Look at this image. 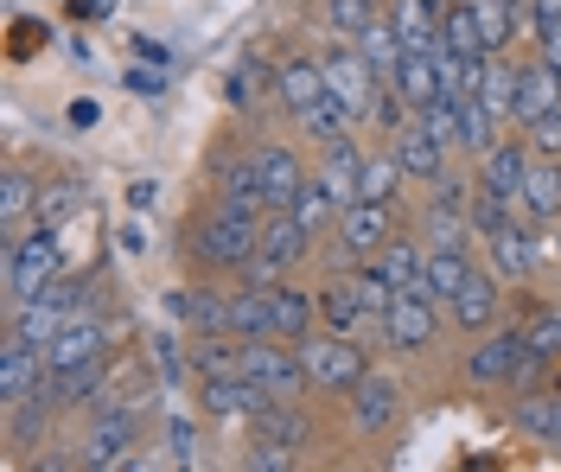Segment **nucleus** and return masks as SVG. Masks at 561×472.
I'll list each match as a JSON object with an SVG mask.
<instances>
[{
	"instance_id": "nucleus-28",
	"label": "nucleus",
	"mask_w": 561,
	"mask_h": 472,
	"mask_svg": "<svg viewBox=\"0 0 561 472\" xmlns=\"http://www.w3.org/2000/svg\"><path fill=\"white\" fill-rule=\"evenodd\" d=\"M268 96H275V71H268L255 51H249V58H237V65H230V77H224V103H230V110H262Z\"/></svg>"
},
{
	"instance_id": "nucleus-13",
	"label": "nucleus",
	"mask_w": 561,
	"mask_h": 472,
	"mask_svg": "<svg viewBox=\"0 0 561 472\" xmlns=\"http://www.w3.org/2000/svg\"><path fill=\"white\" fill-rule=\"evenodd\" d=\"M268 390L262 383H249L243 370H230V377H198V408H205L210 422H249L255 408H268Z\"/></svg>"
},
{
	"instance_id": "nucleus-15",
	"label": "nucleus",
	"mask_w": 561,
	"mask_h": 472,
	"mask_svg": "<svg viewBox=\"0 0 561 472\" xmlns=\"http://www.w3.org/2000/svg\"><path fill=\"white\" fill-rule=\"evenodd\" d=\"M389 153L402 160V173H409V180L434 185L440 173H447V153H454V147H440L434 135H427V122H421V115H409V122L389 135Z\"/></svg>"
},
{
	"instance_id": "nucleus-39",
	"label": "nucleus",
	"mask_w": 561,
	"mask_h": 472,
	"mask_svg": "<svg viewBox=\"0 0 561 472\" xmlns=\"http://www.w3.org/2000/svg\"><path fill=\"white\" fill-rule=\"evenodd\" d=\"M409 180V173H402V160H396V153H364V173H357V198H377V205H389V198H396V185Z\"/></svg>"
},
{
	"instance_id": "nucleus-25",
	"label": "nucleus",
	"mask_w": 561,
	"mask_h": 472,
	"mask_svg": "<svg viewBox=\"0 0 561 472\" xmlns=\"http://www.w3.org/2000/svg\"><path fill=\"white\" fill-rule=\"evenodd\" d=\"M549 110H561V71H549V65L536 58V65L517 71V115H511V122L529 128V122H542Z\"/></svg>"
},
{
	"instance_id": "nucleus-18",
	"label": "nucleus",
	"mask_w": 561,
	"mask_h": 472,
	"mask_svg": "<svg viewBox=\"0 0 561 472\" xmlns=\"http://www.w3.org/2000/svg\"><path fill=\"white\" fill-rule=\"evenodd\" d=\"M275 96L287 115H307L319 110L332 90H325V65L319 58H287V65H275Z\"/></svg>"
},
{
	"instance_id": "nucleus-17",
	"label": "nucleus",
	"mask_w": 561,
	"mask_h": 472,
	"mask_svg": "<svg viewBox=\"0 0 561 472\" xmlns=\"http://www.w3.org/2000/svg\"><path fill=\"white\" fill-rule=\"evenodd\" d=\"M517 218L524 223H561V160H529V173H524V185H517Z\"/></svg>"
},
{
	"instance_id": "nucleus-8",
	"label": "nucleus",
	"mask_w": 561,
	"mask_h": 472,
	"mask_svg": "<svg viewBox=\"0 0 561 472\" xmlns=\"http://www.w3.org/2000/svg\"><path fill=\"white\" fill-rule=\"evenodd\" d=\"M135 435H140V422H135V408L128 402H96V415H90V435H83V467H128L135 453Z\"/></svg>"
},
{
	"instance_id": "nucleus-5",
	"label": "nucleus",
	"mask_w": 561,
	"mask_h": 472,
	"mask_svg": "<svg viewBox=\"0 0 561 472\" xmlns=\"http://www.w3.org/2000/svg\"><path fill=\"white\" fill-rule=\"evenodd\" d=\"M300 358H307L313 390H325V396H351L357 377L370 370V364H364V345H357L351 332H313V338L300 345Z\"/></svg>"
},
{
	"instance_id": "nucleus-4",
	"label": "nucleus",
	"mask_w": 561,
	"mask_h": 472,
	"mask_svg": "<svg viewBox=\"0 0 561 472\" xmlns=\"http://www.w3.org/2000/svg\"><path fill=\"white\" fill-rule=\"evenodd\" d=\"M307 250H313V230L294 218V211H268V218H262V237H255V262H249L243 275L262 281V288H268V281H287V275L307 262Z\"/></svg>"
},
{
	"instance_id": "nucleus-3",
	"label": "nucleus",
	"mask_w": 561,
	"mask_h": 472,
	"mask_svg": "<svg viewBox=\"0 0 561 472\" xmlns=\"http://www.w3.org/2000/svg\"><path fill=\"white\" fill-rule=\"evenodd\" d=\"M0 268H7V293L13 300H33L58 281V230L51 223H38L33 237H7V250H0Z\"/></svg>"
},
{
	"instance_id": "nucleus-29",
	"label": "nucleus",
	"mask_w": 561,
	"mask_h": 472,
	"mask_svg": "<svg viewBox=\"0 0 561 472\" xmlns=\"http://www.w3.org/2000/svg\"><path fill=\"white\" fill-rule=\"evenodd\" d=\"M230 332H237V338H275L268 288H262V281H249V275H243V288H230Z\"/></svg>"
},
{
	"instance_id": "nucleus-55",
	"label": "nucleus",
	"mask_w": 561,
	"mask_h": 472,
	"mask_svg": "<svg viewBox=\"0 0 561 472\" xmlns=\"http://www.w3.org/2000/svg\"><path fill=\"white\" fill-rule=\"evenodd\" d=\"M556 255H561V223H556Z\"/></svg>"
},
{
	"instance_id": "nucleus-31",
	"label": "nucleus",
	"mask_w": 561,
	"mask_h": 472,
	"mask_svg": "<svg viewBox=\"0 0 561 472\" xmlns=\"http://www.w3.org/2000/svg\"><path fill=\"white\" fill-rule=\"evenodd\" d=\"M307 415H300V402H268V408H255L249 415V440H280V447H307Z\"/></svg>"
},
{
	"instance_id": "nucleus-54",
	"label": "nucleus",
	"mask_w": 561,
	"mask_h": 472,
	"mask_svg": "<svg viewBox=\"0 0 561 472\" xmlns=\"http://www.w3.org/2000/svg\"><path fill=\"white\" fill-rule=\"evenodd\" d=\"M549 447H556V453H561V428H556V440H549Z\"/></svg>"
},
{
	"instance_id": "nucleus-20",
	"label": "nucleus",
	"mask_w": 561,
	"mask_h": 472,
	"mask_svg": "<svg viewBox=\"0 0 561 472\" xmlns=\"http://www.w3.org/2000/svg\"><path fill=\"white\" fill-rule=\"evenodd\" d=\"M529 160H536V153H529V141H497L485 160H479V185H485V192H497V198L517 211V185H524Z\"/></svg>"
},
{
	"instance_id": "nucleus-21",
	"label": "nucleus",
	"mask_w": 561,
	"mask_h": 472,
	"mask_svg": "<svg viewBox=\"0 0 561 472\" xmlns=\"http://www.w3.org/2000/svg\"><path fill=\"white\" fill-rule=\"evenodd\" d=\"M389 83H396V96H402L415 115L427 110V103L447 96V83H440V58H434V51H402V65H396Z\"/></svg>"
},
{
	"instance_id": "nucleus-11",
	"label": "nucleus",
	"mask_w": 561,
	"mask_h": 472,
	"mask_svg": "<svg viewBox=\"0 0 561 472\" xmlns=\"http://www.w3.org/2000/svg\"><path fill=\"white\" fill-rule=\"evenodd\" d=\"M529 230H536V223H524L517 211H511L497 230L479 237V243H485V262L504 275V281H529V275H536V262H542V243H536Z\"/></svg>"
},
{
	"instance_id": "nucleus-51",
	"label": "nucleus",
	"mask_w": 561,
	"mask_h": 472,
	"mask_svg": "<svg viewBox=\"0 0 561 472\" xmlns=\"http://www.w3.org/2000/svg\"><path fill=\"white\" fill-rule=\"evenodd\" d=\"M153 205V185H128V211H147Z\"/></svg>"
},
{
	"instance_id": "nucleus-40",
	"label": "nucleus",
	"mask_w": 561,
	"mask_h": 472,
	"mask_svg": "<svg viewBox=\"0 0 561 472\" xmlns=\"http://www.w3.org/2000/svg\"><path fill=\"white\" fill-rule=\"evenodd\" d=\"M287 211H294V218H300V223L319 237V230H332V223H339V211H345V205H339V198H332L319 180H307V185H300V198H294Z\"/></svg>"
},
{
	"instance_id": "nucleus-24",
	"label": "nucleus",
	"mask_w": 561,
	"mask_h": 472,
	"mask_svg": "<svg viewBox=\"0 0 561 472\" xmlns=\"http://www.w3.org/2000/svg\"><path fill=\"white\" fill-rule=\"evenodd\" d=\"M472 268H479L472 243H434V250H427V293H434V300H454V293L472 281Z\"/></svg>"
},
{
	"instance_id": "nucleus-53",
	"label": "nucleus",
	"mask_w": 561,
	"mask_h": 472,
	"mask_svg": "<svg viewBox=\"0 0 561 472\" xmlns=\"http://www.w3.org/2000/svg\"><path fill=\"white\" fill-rule=\"evenodd\" d=\"M427 7H434V13H447V7H454V0H427Z\"/></svg>"
},
{
	"instance_id": "nucleus-10",
	"label": "nucleus",
	"mask_w": 561,
	"mask_h": 472,
	"mask_svg": "<svg viewBox=\"0 0 561 472\" xmlns=\"http://www.w3.org/2000/svg\"><path fill=\"white\" fill-rule=\"evenodd\" d=\"M396 422H402V383H396L389 370H364L357 390H351V428L364 440H377V435H389Z\"/></svg>"
},
{
	"instance_id": "nucleus-38",
	"label": "nucleus",
	"mask_w": 561,
	"mask_h": 472,
	"mask_svg": "<svg viewBox=\"0 0 561 472\" xmlns=\"http://www.w3.org/2000/svg\"><path fill=\"white\" fill-rule=\"evenodd\" d=\"M38 205H45V198H38L33 173H20V166H13V173L0 180V230L13 237V230H20V223H26V218L38 211Z\"/></svg>"
},
{
	"instance_id": "nucleus-19",
	"label": "nucleus",
	"mask_w": 561,
	"mask_h": 472,
	"mask_svg": "<svg viewBox=\"0 0 561 472\" xmlns=\"http://www.w3.org/2000/svg\"><path fill=\"white\" fill-rule=\"evenodd\" d=\"M268 313H275V338L307 345L319 326V293H300L294 281H268Z\"/></svg>"
},
{
	"instance_id": "nucleus-41",
	"label": "nucleus",
	"mask_w": 561,
	"mask_h": 472,
	"mask_svg": "<svg viewBox=\"0 0 561 472\" xmlns=\"http://www.w3.org/2000/svg\"><path fill=\"white\" fill-rule=\"evenodd\" d=\"M370 20H383L377 0H325V26H332L339 38H357Z\"/></svg>"
},
{
	"instance_id": "nucleus-22",
	"label": "nucleus",
	"mask_w": 561,
	"mask_h": 472,
	"mask_svg": "<svg viewBox=\"0 0 561 472\" xmlns=\"http://www.w3.org/2000/svg\"><path fill=\"white\" fill-rule=\"evenodd\" d=\"M357 173H364V147L351 141H332V147H319V173L313 180L339 198V205H357Z\"/></svg>"
},
{
	"instance_id": "nucleus-7",
	"label": "nucleus",
	"mask_w": 561,
	"mask_h": 472,
	"mask_svg": "<svg viewBox=\"0 0 561 472\" xmlns=\"http://www.w3.org/2000/svg\"><path fill=\"white\" fill-rule=\"evenodd\" d=\"M332 237H339V262H351V268H357V262H370V255L396 237V211H389V205H377V198H357V205H345V211H339Z\"/></svg>"
},
{
	"instance_id": "nucleus-45",
	"label": "nucleus",
	"mask_w": 561,
	"mask_h": 472,
	"mask_svg": "<svg viewBox=\"0 0 561 472\" xmlns=\"http://www.w3.org/2000/svg\"><path fill=\"white\" fill-rule=\"evenodd\" d=\"M421 122H427V135H434L440 147H454V153H459V103H454V96L427 103V110H421Z\"/></svg>"
},
{
	"instance_id": "nucleus-9",
	"label": "nucleus",
	"mask_w": 561,
	"mask_h": 472,
	"mask_svg": "<svg viewBox=\"0 0 561 472\" xmlns=\"http://www.w3.org/2000/svg\"><path fill=\"white\" fill-rule=\"evenodd\" d=\"M529 358V338L524 332H479V345L466 352V377L479 383V390H511L517 383V370Z\"/></svg>"
},
{
	"instance_id": "nucleus-26",
	"label": "nucleus",
	"mask_w": 561,
	"mask_h": 472,
	"mask_svg": "<svg viewBox=\"0 0 561 472\" xmlns=\"http://www.w3.org/2000/svg\"><path fill=\"white\" fill-rule=\"evenodd\" d=\"M511 422H517V435H529L536 447H549L561 428V396L556 383H542V390H524V396L511 402Z\"/></svg>"
},
{
	"instance_id": "nucleus-34",
	"label": "nucleus",
	"mask_w": 561,
	"mask_h": 472,
	"mask_svg": "<svg viewBox=\"0 0 561 472\" xmlns=\"http://www.w3.org/2000/svg\"><path fill=\"white\" fill-rule=\"evenodd\" d=\"M517 71H524V65H511L504 51H497V58H485V77H479V103H485L497 122H511V115H517Z\"/></svg>"
},
{
	"instance_id": "nucleus-46",
	"label": "nucleus",
	"mask_w": 561,
	"mask_h": 472,
	"mask_svg": "<svg viewBox=\"0 0 561 472\" xmlns=\"http://www.w3.org/2000/svg\"><path fill=\"white\" fill-rule=\"evenodd\" d=\"M524 141H529V153H542V160H561V110H549L542 122H529Z\"/></svg>"
},
{
	"instance_id": "nucleus-42",
	"label": "nucleus",
	"mask_w": 561,
	"mask_h": 472,
	"mask_svg": "<svg viewBox=\"0 0 561 472\" xmlns=\"http://www.w3.org/2000/svg\"><path fill=\"white\" fill-rule=\"evenodd\" d=\"M351 288L364 293L370 320H383V313H389V300H396V281H389V275L377 268V262H357V268H351Z\"/></svg>"
},
{
	"instance_id": "nucleus-6",
	"label": "nucleus",
	"mask_w": 561,
	"mask_h": 472,
	"mask_svg": "<svg viewBox=\"0 0 561 472\" xmlns=\"http://www.w3.org/2000/svg\"><path fill=\"white\" fill-rule=\"evenodd\" d=\"M243 377L262 383L275 402H300V390H313L307 358L287 352V338H243Z\"/></svg>"
},
{
	"instance_id": "nucleus-37",
	"label": "nucleus",
	"mask_w": 561,
	"mask_h": 472,
	"mask_svg": "<svg viewBox=\"0 0 561 472\" xmlns=\"http://www.w3.org/2000/svg\"><path fill=\"white\" fill-rule=\"evenodd\" d=\"M497 128H504V122H497V115H491L479 96H466V103H459V153L485 160L491 147H497Z\"/></svg>"
},
{
	"instance_id": "nucleus-49",
	"label": "nucleus",
	"mask_w": 561,
	"mask_h": 472,
	"mask_svg": "<svg viewBox=\"0 0 561 472\" xmlns=\"http://www.w3.org/2000/svg\"><path fill=\"white\" fill-rule=\"evenodd\" d=\"M128 90H140V96H160V90H167V77H160V71H128Z\"/></svg>"
},
{
	"instance_id": "nucleus-43",
	"label": "nucleus",
	"mask_w": 561,
	"mask_h": 472,
	"mask_svg": "<svg viewBox=\"0 0 561 472\" xmlns=\"http://www.w3.org/2000/svg\"><path fill=\"white\" fill-rule=\"evenodd\" d=\"M300 467V447H280V440H249L243 447V472H294Z\"/></svg>"
},
{
	"instance_id": "nucleus-1",
	"label": "nucleus",
	"mask_w": 561,
	"mask_h": 472,
	"mask_svg": "<svg viewBox=\"0 0 561 472\" xmlns=\"http://www.w3.org/2000/svg\"><path fill=\"white\" fill-rule=\"evenodd\" d=\"M255 237H262V218H237V211L210 205L205 218L192 223L185 250L198 255L205 268H217V275H243L249 262H255Z\"/></svg>"
},
{
	"instance_id": "nucleus-27",
	"label": "nucleus",
	"mask_w": 561,
	"mask_h": 472,
	"mask_svg": "<svg viewBox=\"0 0 561 472\" xmlns=\"http://www.w3.org/2000/svg\"><path fill=\"white\" fill-rule=\"evenodd\" d=\"M167 307H173V320H185L192 332H230V293L224 288H179Z\"/></svg>"
},
{
	"instance_id": "nucleus-47",
	"label": "nucleus",
	"mask_w": 561,
	"mask_h": 472,
	"mask_svg": "<svg viewBox=\"0 0 561 472\" xmlns=\"http://www.w3.org/2000/svg\"><path fill=\"white\" fill-rule=\"evenodd\" d=\"M167 453H173V467H198V428L185 415L167 422Z\"/></svg>"
},
{
	"instance_id": "nucleus-14",
	"label": "nucleus",
	"mask_w": 561,
	"mask_h": 472,
	"mask_svg": "<svg viewBox=\"0 0 561 472\" xmlns=\"http://www.w3.org/2000/svg\"><path fill=\"white\" fill-rule=\"evenodd\" d=\"M497 307H504V275H497L491 262H479V268H472V281L447 300V313H454L459 332H491V326H497Z\"/></svg>"
},
{
	"instance_id": "nucleus-16",
	"label": "nucleus",
	"mask_w": 561,
	"mask_h": 472,
	"mask_svg": "<svg viewBox=\"0 0 561 472\" xmlns=\"http://www.w3.org/2000/svg\"><path fill=\"white\" fill-rule=\"evenodd\" d=\"M255 173H262V192H268V211H287L294 198H300V185L313 180L307 166H300V153L280 141H262L255 147Z\"/></svg>"
},
{
	"instance_id": "nucleus-50",
	"label": "nucleus",
	"mask_w": 561,
	"mask_h": 472,
	"mask_svg": "<svg viewBox=\"0 0 561 472\" xmlns=\"http://www.w3.org/2000/svg\"><path fill=\"white\" fill-rule=\"evenodd\" d=\"M536 58H542V65H549V71H561V33L536 38Z\"/></svg>"
},
{
	"instance_id": "nucleus-48",
	"label": "nucleus",
	"mask_w": 561,
	"mask_h": 472,
	"mask_svg": "<svg viewBox=\"0 0 561 472\" xmlns=\"http://www.w3.org/2000/svg\"><path fill=\"white\" fill-rule=\"evenodd\" d=\"M561 33V0H529V38Z\"/></svg>"
},
{
	"instance_id": "nucleus-12",
	"label": "nucleus",
	"mask_w": 561,
	"mask_h": 472,
	"mask_svg": "<svg viewBox=\"0 0 561 472\" xmlns=\"http://www.w3.org/2000/svg\"><path fill=\"white\" fill-rule=\"evenodd\" d=\"M434 307H440V300H427V293H396L377 326H383V338L396 352H427V345L440 338V313H434Z\"/></svg>"
},
{
	"instance_id": "nucleus-2",
	"label": "nucleus",
	"mask_w": 561,
	"mask_h": 472,
	"mask_svg": "<svg viewBox=\"0 0 561 472\" xmlns=\"http://www.w3.org/2000/svg\"><path fill=\"white\" fill-rule=\"evenodd\" d=\"M319 65H325V90H332V103H339L351 122H370L383 77L370 71V58L357 51V38H339V45H325V51H319Z\"/></svg>"
},
{
	"instance_id": "nucleus-52",
	"label": "nucleus",
	"mask_w": 561,
	"mask_h": 472,
	"mask_svg": "<svg viewBox=\"0 0 561 472\" xmlns=\"http://www.w3.org/2000/svg\"><path fill=\"white\" fill-rule=\"evenodd\" d=\"M108 7H115V0H77V13H83V20H103Z\"/></svg>"
},
{
	"instance_id": "nucleus-23",
	"label": "nucleus",
	"mask_w": 561,
	"mask_h": 472,
	"mask_svg": "<svg viewBox=\"0 0 561 472\" xmlns=\"http://www.w3.org/2000/svg\"><path fill=\"white\" fill-rule=\"evenodd\" d=\"M45 396L58 402V408H96L103 402V358H83V364H65V370H51L45 377Z\"/></svg>"
},
{
	"instance_id": "nucleus-36",
	"label": "nucleus",
	"mask_w": 561,
	"mask_h": 472,
	"mask_svg": "<svg viewBox=\"0 0 561 472\" xmlns=\"http://www.w3.org/2000/svg\"><path fill=\"white\" fill-rule=\"evenodd\" d=\"M389 20L402 26V45H409V51H434V45H440V20H447V13H434L427 0H396V7H389Z\"/></svg>"
},
{
	"instance_id": "nucleus-35",
	"label": "nucleus",
	"mask_w": 561,
	"mask_h": 472,
	"mask_svg": "<svg viewBox=\"0 0 561 472\" xmlns=\"http://www.w3.org/2000/svg\"><path fill=\"white\" fill-rule=\"evenodd\" d=\"M472 13H479V33H485V51H511V38L524 26V0H472Z\"/></svg>"
},
{
	"instance_id": "nucleus-44",
	"label": "nucleus",
	"mask_w": 561,
	"mask_h": 472,
	"mask_svg": "<svg viewBox=\"0 0 561 472\" xmlns=\"http://www.w3.org/2000/svg\"><path fill=\"white\" fill-rule=\"evenodd\" d=\"M524 338H529V352H536V358H549V364H556V358H561V307L536 313V320L524 326Z\"/></svg>"
},
{
	"instance_id": "nucleus-32",
	"label": "nucleus",
	"mask_w": 561,
	"mask_h": 472,
	"mask_svg": "<svg viewBox=\"0 0 561 472\" xmlns=\"http://www.w3.org/2000/svg\"><path fill=\"white\" fill-rule=\"evenodd\" d=\"M319 320H325V332H351L357 338V326L370 320V307H364V293L351 281H325L319 288Z\"/></svg>"
},
{
	"instance_id": "nucleus-30",
	"label": "nucleus",
	"mask_w": 561,
	"mask_h": 472,
	"mask_svg": "<svg viewBox=\"0 0 561 472\" xmlns=\"http://www.w3.org/2000/svg\"><path fill=\"white\" fill-rule=\"evenodd\" d=\"M108 352V332L96 326V320H70L51 345H45V364L51 370H65V364H83V358H103Z\"/></svg>"
},
{
	"instance_id": "nucleus-33",
	"label": "nucleus",
	"mask_w": 561,
	"mask_h": 472,
	"mask_svg": "<svg viewBox=\"0 0 561 472\" xmlns=\"http://www.w3.org/2000/svg\"><path fill=\"white\" fill-rule=\"evenodd\" d=\"M357 51H364V58H370V71L383 77H396V65H402V51H409V45H402V26H396V20H370V26H364V33H357Z\"/></svg>"
}]
</instances>
